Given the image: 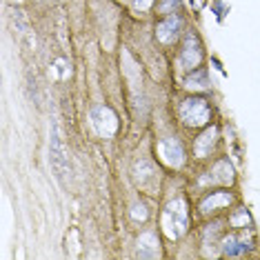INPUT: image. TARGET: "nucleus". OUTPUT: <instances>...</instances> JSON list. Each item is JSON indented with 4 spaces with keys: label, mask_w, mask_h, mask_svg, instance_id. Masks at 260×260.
<instances>
[{
    "label": "nucleus",
    "mask_w": 260,
    "mask_h": 260,
    "mask_svg": "<svg viewBox=\"0 0 260 260\" xmlns=\"http://www.w3.org/2000/svg\"><path fill=\"white\" fill-rule=\"evenodd\" d=\"M49 149H51V167L56 169L58 178L64 180V174L69 171V156H67V149H64V145H62V140H60V134H58V127L56 125L51 127Z\"/></svg>",
    "instance_id": "1"
},
{
    "label": "nucleus",
    "mask_w": 260,
    "mask_h": 260,
    "mask_svg": "<svg viewBox=\"0 0 260 260\" xmlns=\"http://www.w3.org/2000/svg\"><path fill=\"white\" fill-rule=\"evenodd\" d=\"M178 27H180V18L176 14H171L169 18H165L160 25H158V38L162 43H171L176 36H178Z\"/></svg>",
    "instance_id": "3"
},
{
    "label": "nucleus",
    "mask_w": 260,
    "mask_h": 260,
    "mask_svg": "<svg viewBox=\"0 0 260 260\" xmlns=\"http://www.w3.org/2000/svg\"><path fill=\"white\" fill-rule=\"evenodd\" d=\"M180 116L187 125H203L209 118V107L203 98H189L182 103L180 107Z\"/></svg>",
    "instance_id": "2"
},
{
    "label": "nucleus",
    "mask_w": 260,
    "mask_h": 260,
    "mask_svg": "<svg viewBox=\"0 0 260 260\" xmlns=\"http://www.w3.org/2000/svg\"><path fill=\"white\" fill-rule=\"evenodd\" d=\"M187 87H209V80H207V69H193V74L185 80Z\"/></svg>",
    "instance_id": "6"
},
{
    "label": "nucleus",
    "mask_w": 260,
    "mask_h": 260,
    "mask_svg": "<svg viewBox=\"0 0 260 260\" xmlns=\"http://www.w3.org/2000/svg\"><path fill=\"white\" fill-rule=\"evenodd\" d=\"M247 249H249V245H247L245 240L236 238V236H229V238H224V245H222L224 256H240V253H245Z\"/></svg>",
    "instance_id": "5"
},
{
    "label": "nucleus",
    "mask_w": 260,
    "mask_h": 260,
    "mask_svg": "<svg viewBox=\"0 0 260 260\" xmlns=\"http://www.w3.org/2000/svg\"><path fill=\"white\" fill-rule=\"evenodd\" d=\"M214 11L218 14V20H222V16H224V3H216L214 5Z\"/></svg>",
    "instance_id": "8"
},
{
    "label": "nucleus",
    "mask_w": 260,
    "mask_h": 260,
    "mask_svg": "<svg viewBox=\"0 0 260 260\" xmlns=\"http://www.w3.org/2000/svg\"><path fill=\"white\" fill-rule=\"evenodd\" d=\"M180 5V0H165V3L160 5V11H165V14H171L176 7Z\"/></svg>",
    "instance_id": "7"
},
{
    "label": "nucleus",
    "mask_w": 260,
    "mask_h": 260,
    "mask_svg": "<svg viewBox=\"0 0 260 260\" xmlns=\"http://www.w3.org/2000/svg\"><path fill=\"white\" fill-rule=\"evenodd\" d=\"M198 60H200V49H198V45L193 43V36L189 34L187 45H185V49H182V54H180V62L185 64V69H196L193 64H198Z\"/></svg>",
    "instance_id": "4"
}]
</instances>
